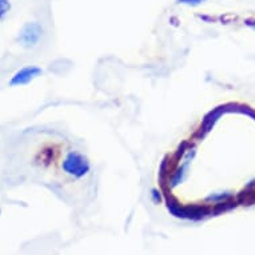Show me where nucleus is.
<instances>
[{
  "instance_id": "1",
  "label": "nucleus",
  "mask_w": 255,
  "mask_h": 255,
  "mask_svg": "<svg viewBox=\"0 0 255 255\" xmlns=\"http://www.w3.org/2000/svg\"><path fill=\"white\" fill-rule=\"evenodd\" d=\"M167 208L174 217L183 218V219H200L211 213L208 207L202 206H180L175 200L167 197Z\"/></svg>"
},
{
  "instance_id": "5",
  "label": "nucleus",
  "mask_w": 255,
  "mask_h": 255,
  "mask_svg": "<svg viewBox=\"0 0 255 255\" xmlns=\"http://www.w3.org/2000/svg\"><path fill=\"white\" fill-rule=\"evenodd\" d=\"M187 169H189V161L184 162L183 166H180V167H178V169L175 170V172L172 174V176H171V187H175L176 184L183 182L184 176L187 174V172H186Z\"/></svg>"
},
{
  "instance_id": "6",
  "label": "nucleus",
  "mask_w": 255,
  "mask_h": 255,
  "mask_svg": "<svg viewBox=\"0 0 255 255\" xmlns=\"http://www.w3.org/2000/svg\"><path fill=\"white\" fill-rule=\"evenodd\" d=\"M11 10L10 0H0V19H3Z\"/></svg>"
},
{
  "instance_id": "3",
  "label": "nucleus",
  "mask_w": 255,
  "mask_h": 255,
  "mask_svg": "<svg viewBox=\"0 0 255 255\" xmlns=\"http://www.w3.org/2000/svg\"><path fill=\"white\" fill-rule=\"evenodd\" d=\"M43 28L42 26L38 23H27L24 26L22 31L19 33V38L18 40L20 44L26 48L33 47L36 43L39 42V39L42 36Z\"/></svg>"
},
{
  "instance_id": "7",
  "label": "nucleus",
  "mask_w": 255,
  "mask_h": 255,
  "mask_svg": "<svg viewBox=\"0 0 255 255\" xmlns=\"http://www.w3.org/2000/svg\"><path fill=\"white\" fill-rule=\"evenodd\" d=\"M206 0H178L176 3H180V4H189V5H198L200 3H203Z\"/></svg>"
},
{
  "instance_id": "8",
  "label": "nucleus",
  "mask_w": 255,
  "mask_h": 255,
  "mask_svg": "<svg viewBox=\"0 0 255 255\" xmlns=\"http://www.w3.org/2000/svg\"><path fill=\"white\" fill-rule=\"evenodd\" d=\"M249 24H251V26H254V27H255V22H254V23H249Z\"/></svg>"
},
{
  "instance_id": "4",
  "label": "nucleus",
  "mask_w": 255,
  "mask_h": 255,
  "mask_svg": "<svg viewBox=\"0 0 255 255\" xmlns=\"http://www.w3.org/2000/svg\"><path fill=\"white\" fill-rule=\"evenodd\" d=\"M42 68L35 66H28L22 68L20 71H18L12 76V79L10 82V85H27L31 81H33L35 78H38L39 75H42Z\"/></svg>"
},
{
  "instance_id": "2",
  "label": "nucleus",
  "mask_w": 255,
  "mask_h": 255,
  "mask_svg": "<svg viewBox=\"0 0 255 255\" xmlns=\"http://www.w3.org/2000/svg\"><path fill=\"white\" fill-rule=\"evenodd\" d=\"M63 170L66 171L67 174L74 175L76 178H82L90 170V163L81 154L70 152L63 162Z\"/></svg>"
}]
</instances>
